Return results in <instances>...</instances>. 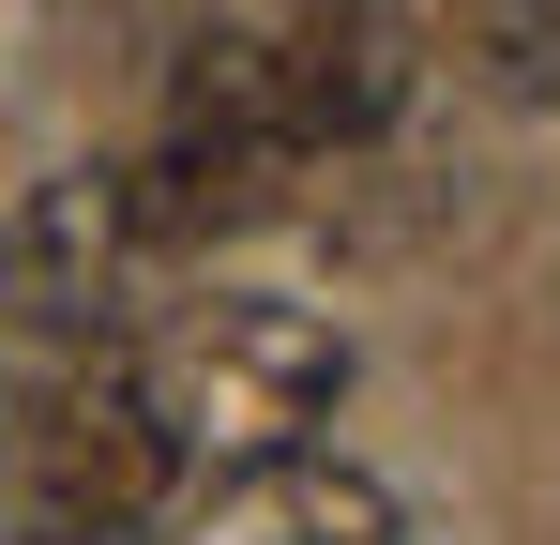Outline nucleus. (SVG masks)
Segmentation results:
<instances>
[{"mask_svg":"<svg viewBox=\"0 0 560 545\" xmlns=\"http://www.w3.org/2000/svg\"><path fill=\"white\" fill-rule=\"evenodd\" d=\"M409 106V31L394 0H212L167 77V137H243V152H349Z\"/></svg>","mask_w":560,"mask_h":545,"instance_id":"obj_1","label":"nucleus"},{"mask_svg":"<svg viewBox=\"0 0 560 545\" xmlns=\"http://www.w3.org/2000/svg\"><path fill=\"white\" fill-rule=\"evenodd\" d=\"M137 379L197 469H243V454H288L349 409V334L288 288H212V303H167L137 334Z\"/></svg>","mask_w":560,"mask_h":545,"instance_id":"obj_2","label":"nucleus"},{"mask_svg":"<svg viewBox=\"0 0 560 545\" xmlns=\"http://www.w3.org/2000/svg\"><path fill=\"white\" fill-rule=\"evenodd\" d=\"M183 485H197V454L167 440L137 349L61 363L31 394V425H15V531L31 545H137V531L183 515Z\"/></svg>","mask_w":560,"mask_h":545,"instance_id":"obj_3","label":"nucleus"},{"mask_svg":"<svg viewBox=\"0 0 560 545\" xmlns=\"http://www.w3.org/2000/svg\"><path fill=\"white\" fill-rule=\"evenodd\" d=\"M167 243L137 228V182L121 167H61L0 212V334L92 363V349H137V303H152Z\"/></svg>","mask_w":560,"mask_h":545,"instance_id":"obj_4","label":"nucleus"},{"mask_svg":"<svg viewBox=\"0 0 560 545\" xmlns=\"http://www.w3.org/2000/svg\"><path fill=\"white\" fill-rule=\"evenodd\" d=\"M183 545H409V515H394V485H378V469L288 440V454L212 469V485L183 500Z\"/></svg>","mask_w":560,"mask_h":545,"instance_id":"obj_5","label":"nucleus"},{"mask_svg":"<svg viewBox=\"0 0 560 545\" xmlns=\"http://www.w3.org/2000/svg\"><path fill=\"white\" fill-rule=\"evenodd\" d=\"M500 106H560V0H409Z\"/></svg>","mask_w":560,"mask_h":545,"instance_id":"obj_6","label":"nucleus"}]
</instances>
